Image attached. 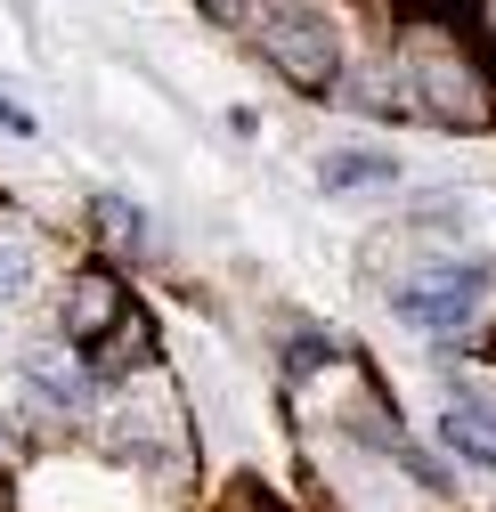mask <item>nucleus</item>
<instances>
[{
  "label": "nucleus",
  "instance_id": "423d86ee",
  "mask_svg": "<svg viewBox=\"0 0 496 512\" xmlns=\"http://www.w3.org/2000/svg\"><path fill=\"white\" fill-rule=\"evenodd\" d=\"M440 439H448V456L456 464H496V399H456L448 415H440Z\"/></svg>",
  "mask_w": 496,
  "mask_h": 512
},
{
  "label": "nucleus",
  "instance_id": "6e6552de",
  "mask_svg": "<svg viewBox=\"0 0 496 512\" xmlns=\"http://www.w3.org/2000/svg\"><path fill=\"white\" fill-rule=\"evenodd\" d=\"M25 285H33V244L17 228H0V309H9Z\"/></svg>",
  "mask_w": 496,
  "mask_h": 512
},
{
  "label": "nucleus",
  "instance_id": "7ed1b4c3",
  "mask_svg": "<svg viewBox=\"0 0 496 512\" xmlns=\"http://www.w3.org/2000/svg\"><path fill=\"white\" fill-rule=\"evenodd\" d=\"M480 301H488V269H480V261L423 269V277H407V285L391 293V309L407 317V326H423V334H456V326H472Z\"/></svg>",
  "mask_w": 496,
  "mask_h": 512
},
{
  "label": "nucleus",
  "instance_id": "1a4fd4ad",
  "mask_svg": "<svg viewBox=\"0 0 496 512\" xmlns=\"http://www.w3.org/2000/svg\"><path fill=\"white\" fill-rule=\"evenodd\" d=\"M98 228H106L114 244H147V220L122 204V196H98Z\"/></svg>",
  "mask_w": 496,
  "mask_h": 512
},
{
  "label": "nucleus",
  "instance_id": "9b49d317",
  "mask_svg": "<svg viewBox=\"0 0 496 512\" xmlns=\"http://www.w3.org/2000/svg\"><path fill=\"white\" fill-rule=\"evenodd\" d=\"M196 9H204V17H244L253 0H196Z\"/></svg>",
  "mask_w": 496,
  "mask_h": 512
},
{
  "label": "nucleus",
  "instance_id": "9d476101",
  "mask_svg": "<svg viewBox=\"0 0 496 512\" xmlns=\"http://www.w3.org/2000/svg\"><path fill=\"white\" fill-rule=\"evenodd\" d=\"M0 131H17V139H33V114H25V106H9V98H0Z\"/></svg>",
  "mask_w": 496,
  "mask_h": 512
},
{
  "label": "nucleus",
  "instance_id": "0eeeda50",
  "mask_svg": "<svg viewBox=\"0 0 496 512\" xmlns=\"http://www.w3.org/2000/svg\"><path fill=\"white\" fill-rule=\"evenodd\" d=\"M391 171H399L391 155H326V163H318V179L334 187V196H342V187H375V179H391Z\"/></svg>",
  "mask_w": 496,
  "mask_h": 512
},
{
  "label": "nucleus",
  "instance_id": "20e7f679",
  "mask_svg": "<svg viewBox=\"0 0 496 512\" xmlns=\"http://www.w3.org/2000/svg\"><path fill=\"white\" fill-rule=\"evenodd\" d=\"M17 382L41 399V407H57V415H74V407H90V366H82V350H66V342H33L25 358H17Z\"/></svg>",
  "mask_w": 496,
  "mask_h": 512
},
{
  "label": "nucleus",
  "instance_id": "f03ea898",
  "mask_svg": "<svg viewBox=\"0 0 496 512\" xmlns=\"http://www.w3.org/2000/svg\"><path fill=\"white\" fill-rule=\"evenodd\" d=\"M261 49L301 90H334V74H342V33L318 0H261Z\"/></svg>",
  "mask_w": 496,
  "mask_h": 512
},
{
  "label": "nucleus",
  "instance_id": "f257e3e1",
  "mask_svg": "<svg viewBox=\"0 0 496 512\" xmlns=\"http://www.w3.org/2000/svg\"><path fill=\"white\" fill-rule=\"evenodd\" d=\"M472 41L480 33H464L448 17H415L399 33V90H407L415 114L448 122V131H480V122L496 114V82H488V66L472 57Z\"/></svg>",
  "mask_w": 496,
  "mask_h": 512
},
{
  "label": "nucleus",
  "instance_id": "f8f14e48",
  "mask_svg": "<svg viewBox=\"0 0 496 512\" xmlns=\"http://www.w3.org/2000/svg\"><path fill=\"white\" fill-rule=\"evenodd\" d=\"M0 464H9V423H0Z\"/></svg>",
  "mask_w": 496,
  "mask_h": 512
},
{
  "label": "nucleus",
  "instance_id": "39448f33",
  "mask_svg": "<svg viewBox=\"0 0 496 512\" xmlns=\"http://www.w3.org/2000/svg\"><path fill=\"white\" fill-rule=\"evenodd\" d=\"M122 317H131V293H122L106 269H82L74 293H66V334H74V350H90L98 334H114Z\"/></svg>",
  "mask_w": 496,
  "mask_h": 512
}]
</instances>
